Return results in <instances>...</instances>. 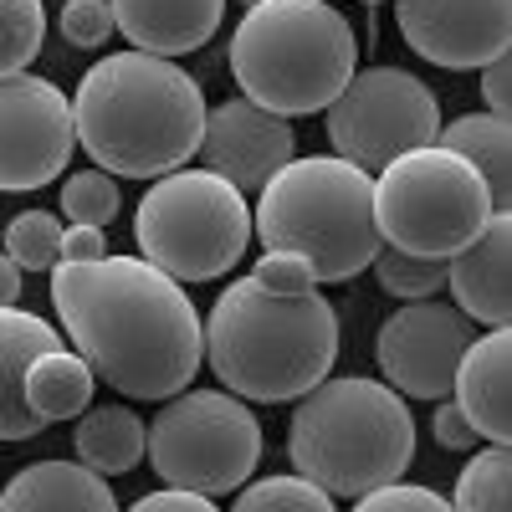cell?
Segmentation results:
<instances>
[{
	"label": "cell",
	"mask_w": 512,
	"mask_h": 512,
	"mask_svg": "<svg viewBox=\"0 0 512 512\" xmlns=\"http://www.w3.org/2000/svg\"><path fill=\"white\" fill-rule=\"evenodd\" d=\"M108 256V241L98 226H67L62 231V262H98Z\"/></svg>",
	"instance_id": "obj_35"
},
{
	"label": "cell",
	"mask_w": 512,
	"mask_h": 512,
	"mask_svg": "<svg viewBox=\"0 0 512 512\" xmlns=\"http://www.w3.org/2000/svg\"><path fill=\"white\" fill-rule=\"evenodd\" d=\"M482 98H487V113L507 118V108H512V62L507 57H492L482 67Z\"/></svg>",
	"instance_id": "obj_34"
},
{
	"label": "cell",
	"mask_w": 512,
	"mask_h": 512,
	"mask_svg": "<svg viewBox=\"0 0 512 512\" xmlns=\"http://www.w3.org/2000/svg\"><path fill=\"white\" fill-rule=\"evenodd\" d=\"M354 512H451V502L431 487H415V482H390V487H374L354 502Z\"/></svg>",
	"instance_id": "obj_30"
},
{
	"label": "cell",
	"mask_w": 512,
	"mask_h": 512,
	"mask_svg": "<svg viewBox=\"0 0 512 512\" xmlns=\"http://www.w3.org/2000/svg\"><path fill=\"white\" fill-rule=\"evenodd\" d=\"M364 6H379V0H364Z\"/></svg>",
	"instance_id": "obj_38"
},
{
	"label": "cell",
	"mask_w": 512,
	"mask_h": 512,
	"mask_svg": "<svg viewBox=\"0 0 512 512\" xmlns=\"http://www.w3.org/2000/svg\"><path fill=\"white\" fill-rule=\"evenodd\" d=\"M472 323L446 303H405L384 318L379 338H374V359L379 374L395 395L410 400H451V379L456 364L472 344Z\"/></svg>",
	"instance_id": "obj_12"
},
{
	"label": "cell",
	"mask_w": 512,
	"mask_h": 512,
	"mask_svg": "<svg viewBox=\"0 0 512 512\" xmlns=\"http://www.w3.org/2000/svg\"><path fill=\"white\" fill-rule=\"evenodd\" d=\"M287 461L328 497H364L415 461V415L384 379H318L292 410Z\"/></svg>",
	"instance_id": "obj_5"
},
{
	"label": "cell",
	"mask_w": 512,
	"mask_h": 512,
	"mask_svg": "<svg viewBox=\"0 0 512 512\" xmlns=\"http://www.w3.org/2000/svg\"><path fill=\"white\" fill-rule=\"evenodd\" d=\"M16 297H21V267L0 251V308H16Z\"/></svg>",
	"instance_id": "obj_36"
},
{
	"label": "cell",
	"mask_w": 512,
	"mask_h": 512,
	"mask_svg": "<svg viewBox=\"0 0 512 512\" xmlns=\"http://www.w3.org/2000/svg\"><path fill=\"white\" fill-rule=\"evenodd\" d=\"M451 512H512V451L487 446L461 466Z\"/></svg>",
	"instance_id": "obj_23"
},
{
	"label": "cell",
	"mask_w": 512,
	"mask_h": 512,
	"mask_svg": "<svg viewBox=\"0 0 512 512\" xmlns=\"http://www.w3.org/2000/svg\"><path fill=\"white\" fill-rule=\"evenodd\" d=\"M205 93L169 57L113 52L82 72L72 93L77 144L103 175L154 180L175 175L200 154L205 139Z\"/></svg>",
	"instance_id": "obj_2"
},
{
	"label": "cell",
	"mask_w": 512,
	"mask_h": 512,
	"mask_svg": "<svg viewBox=\"0 0 512 512\" xmlns=\"http://www.w3.org/2000/svg\"><path fill=\"white\" fill-rule=\"evenodd\" d=\"M134 241L144 262L180 287L216 282L251 246V205L231 180L210 169H175L139 195Z\"/></svg>",
	"instance_id": "obj_7"
},
{
	"label": "cell",
	"mask_w": 512,
	"mask_h": 512,
	"mask_svg": "<svg viewBox=\"0 0 512 512\" xmlns=\"http://www.w3.org/2000/svg\"><path fill=\"white\" fill-rule=\"evenodd\" d=\"M456 410L472 420V431L492 446H507L512 436V333L492 328L487 338H472L451 379Z\"/></svg>",
	"instance_id": "obj_17"
},
{
	"label": "cell",
	"mask_w": 512,
	"mask_h": 512,
	"mask_svg": "<svg viewBox=\"0 0 512 512\" xmlns=\"http://www.w3.org/2000/svg\"><path fill=\"white\" fill-rule=\"evenodd\" d=\"M251 236L272 256H297L313 282H349L379 256L374 175L338 154L287 159L256 190Z\"/></svg>",
	"instance_id": "obj_4"
},
{
	"label": "cell",
	"mask_w": 512,
	"mask_h": 512,
	"mask_svg": "<svg viewBox=\"0 0 512 512\" xmlns=\"http://www.w3.org/2000/svg\"><path fill=\"white\" fill-rule=\"evenodd\" d=\"M431 431H436V446L441 451H477V431L472 420L456 410V400H436V415H431Z\"/></svg>",
	"instance_id": "obj_32"
},
{
	"label": "cell",
	"mask_w": 512,
	"mask_h": 512,
	"mask_svg": "<svg viewBox=\"0 0 512 512\" xmlns=\"http://www.w3.org/2000/svg\"><path fill=\"white\" fill-rule=\"evenodd\" d=\"M328 139L338 159L359 169H384L390 159L436 144L441 134V103L425 82L405 67H364L349 77V88L328 108Z\"/></svg>",
	"instance_id": "obj_10"
},
{
	"label": "cell",
	"mask_w": 512,
	"mask_h": 512,
	"mask_svg": "<svg viewBox=\"0 0 512 512\" xmlns=\"http://www.w3.org/2000/svg\"><path fill=\"white\" fill-rule=\"evenodd\" d=\"M118 205H123V195H118L113 175H103V169H77V175L62 185V216L72 226L108 231L113 216H118Z\"/></svg>",
	"instance_id": "obj_28"
},
{
	"label": "cell",
	"mask_w": 512,
	"mask_h": 512,
	"mask_svg": "<svg viewBox=\"0 0 512 512\" xmlns=\"http://www.w3.org/2000/svg\"><path fill=\"white\" fill-rule=\"evenodd\" d=\"M144 461L164 487L226 497L241 492L262 461V425L246 400L226 390H180L154 425H144Z\"/></svg>",
	"instance_id": "obj_9"
},
{
	"label": "cell",
	"mask_w": 512,
	"mask_h": 512,
	"mask_svg": "<svg viewBox=\"0 0 512 512\" xmlns=\"http://www.w3.org/2000/svg\"><path fill=\"white\" fill-rule=\"evenodd\" d=\"M77 466H88L98 477H128L134 466H144V420L123 405H98L82 410L72 431Z\"/></svg>",
	"instance_id": "obj_20"
},
{
	"label": "cell",
	"mask_w": 512,
	"mask_h": 512,
	"mask_svg": "<svg viewBox=\"0 0 512 512\" xmlns=\"http://www.w3.org/2000/svg\"><path fill=\"white\" fill-rule=\"evenodd\" d=\"M492 210L497 205L487 180L441 144L390 159L374 180L379 241L425 262H451L492 221Z\"/></svg>",
	"instance_id": "obj_8"
},
{
	"label": "cell",
	"mask_w": 512,
	"mask_h": 512,
	"mask_svg": "<svg viewBox=\"0 0 512 512\" xmlns=\"http://www.w3.org/2000/svg\"><path fill=\"white\" fill-rule=\"evenodd\" d=\"M405 47L451 72H482L512 47V0H395Z\"/></svg>",
	"instance_id": "obj_13"
},
{
	"label": "cell",
	"mask_w": 512,
	"mask_h": 512,
	"mask_svg": "<svg viewBox=\"0 0 512 512\" xmlns=\"http://www.w3.org/2000/svg\"><path fill=\"white\" fill-rule=\"evenodd\" d=\"M359 72V41L328 0H256L231 36L236 88L277 118L323 113Z\"/></svg>",
	"instance_id": "obj_6"
},
{
	"label": "cell",
	"mask_w": 512,
	"mask_h": 512,
	"mask_svg": "<svg viewBox=\"0 0 512 512\" xmlns=\"http://www.w3.org/2000/svg\"><path fill=\"white\" fill-rule=\"evenodd\" d=\"M231 512H338V507L318 482L292 472V477H262V482L241 487Z\"/></svg>",
	"instance_id": "obj_26"
},
{
	"label": "cell",
	"mask_w": 512,
	"mask_h": 512,
	"mask_svg": "<svg viewBox=\"0 0 512 512\" xmlns=\"http://www.w3.org/2000/svg\"><path fill=\"white\" fill-rule=\"evenodd\" d=\"M52 308L67 349L128 400L180 395L205 364V323L195 303L144 256L57 262Z\"/></svg>",
	"instance_id": "obj_1"
},
{
	"label": "cell",
	"mask_w": 512,
	"mask_h": 512,
	"mask_svg": "<svg viewBox=\"0 0 512 512\" xmlns=\"http://www.w3.org/2000/svg\"><path fill=\"white\" fill-rule=\"evenodd\" d=\"M241 6H256V0H241Z\"/></svg>",
	"instance_id": "obj_37"
},
{
	"label": "cell",
	"mask_w": 512,
	"mask_h": 512,
	"mask_svg": "<svg viewBox=\"0 0 512 512\" xmlns=\"http://www.w3.org/2000/svg\"><path fill=\"white\" fill-rule=\"evenodd\" d=\"M374 277L390 297H405V303H425V297H436L446 287V262H425V256H405L395 246H379L374 256Z\"/></svg>",
	"instance_id": "obj_27"
},
{
	"label": "cell",
	"mask_w": 512,
	"mask_h": 512,
	"mask_svg": "<svg viewBox=\"0 0 512 512\" xmlns=\"http://www.w3.org/2000/svg\"><path fill=\"white\" fill-rule=\"evenodd\" d=\"M128 512H221V507L200 492H185V487H159V492H144Z\"/></svg>",
	"instance_id": "obj_33"
},
{
	"label": "cell",
	"mask_w": 512,
	"mask_h": 512,
	"mask_svg": "<svg viewBox=\"0 0 512 512\" xmlns=\"http://www.w3.org/2000/svg\"><path fill=\"white\" fill-rule=\"evenodd\" d=\"M62 221L52 210H21V216L6 226V251L21 272H52L62 262Z\"/></svg>",
	"instance_id": "obj_25"
},
{
	"label": "cell",
	"mask_w": 512,
	"mask_h": 512,
	"mask_svg": "<svg viewBox=\"0 0 512 512\" xmlns=\"http://www.w3.org/2000/svg\"><path fill=\"white\" fill-rule=\"evenodd\" d=\"M0 512H118L108 477L77 461H31L0 487Z\"/></svg>",
	"instance_id": "obj_19"
},
{
	"label": "cell",
	"mask_w": 512,
	"mask_h": 512,
	"mask_svg": "<svg viewBox=\"0 0 512 512\" xmlns=\"http://www.w3.org/2000/svg\"><path fill=\"white\" fill-rule=\"evenodd\" d=\"M436 144L472 164L477 175L487 180V190H492V205L507 210V195H512V123L507 118H497V113H461L436 134Z\"/></svg>",
	"instance_id": "obj_21"
},
{
	"label": "cell",
	"mask_w": 512,
	"mask_h": 512,
	"mask_svg": "<svg viewBox=\"0 0 512 512\" xmlns=\"http://www.w3.org/2000/svg\"><path fill=\"white\" fill-rule=\"evenodd\" d=\"M62 36H67V47H82V52L103 47V41L113 36L108 0H67L62 6Z\"/></svg>",
	"instance_id": "obj_29"
},
{
	"label": "cell",
	"mask_w": 512,
	"mask_h": 512,
	"mask_svg": "<svg viewBox=\"0 0 512 512\" xmlns=\"http://www.w3.org/2000/svg\"><path fill=\"white\" fill-rule=\"evenodd\" d=\"M41 41H47V6L41 0H0V77L26 72Z\"/></svg>",
	"instance_id": "obj_24"
},
{
	"label": "cell",
	"mask_w": 512,
	"mask_h": 512,
	"mask_svg": "<svg viewBox=\"0 0 512 512\" xmlns=\"http://www.w3.org/2000/svg\"><path fill=\"white\" fill-rule=\"evenodd\" d=\"M446 287L466 323L507 328L512 318V216L507 210H492V221L446 262Z\"/></svg>",
	"instance_id": "obj_15"
},
{
	"label": "cell",
	"mask_w": 512,
	"mask_h": 512,
	"mask_svg": "<svg viewBox=\"0 0 512 512\" xmlns=\"http://www.w3.org/2000/svg\"><path fill=\"white\" fill-rule=\"evenodd\" d=\"M67 338L62 328H52L47 318L36 313H21V308H0V441H26L36 431H47L26 395H21V379H26V364L47 349H62Z\"/></svg>",
	"instance_id": "obj_18"
},
{
	"label": "cell",
	"mask_w": 512,
	"mask_h": 512,
	"mask_svg": "<svg viewBox=\"0 0 512 512\" xmlns=\"http://www.w3.org/2000/svg\"><path fill=\"white\" fill-rule=\"evenodd\" d=\"M200 159L210 175L231 180L246 195V190H262L287 159H297V134L287 118L256 108L251 98H231L205 113Z\"/></svg>",
	"instance_id": "obj_14"
},
{
	"label": "cell",
	"mask_w": 512,
	"mask_h": 512,
	"mask_svg": "<svg viewBox=\"0 0 512 512\" xmlns=\"http://www.w3.org/2000/svg\"><path fill=\"white\" fill-rule=\"evenodd\" d=\"M205 359L226 395L251 405L303 400L338 359V313L313 292H272L236 277L205 318Z\"/></svg>",
	"instance_id": "obj_3"
},
{
	"label": "cell",
	"mask_w": 512,
	"mask_h": 512,
	"mask_svg": "<svg viewBox=\"0 0 512 512\" xmlns=\"http://www.w3.org/2000/svg\"><path fill=\"white\" fill-rule=\"evenodd\" d=\"M93 369L82 364V354H72L67 344L62 349H47L26 364V379H21V395L31 405V415L41 425L52 420H72L93 405Z\"/></svg>",
	"instance_id": "obj_22"
},
{
	"label": "cell",
	"mask_w": 512,
	"mask_h": 512,
	"mask_svg": "<svg viewBox=\"0 0 512 512\" xmlns=\"http://www.w3.org/2000/svg\"><path fill=\"white\" fill-rule=\"evenodd\" d=\"M262 287H272V292H313L318 282H313V272L297 262V256H262V262H256V272H251Z\"/></svg>",
	"instance_id": "obj_31"
},
{
	"label": "cell",
	"mask_w": 512,
	"mask_h": 512,
	"mask_svg": "<svg viewBox=\"0 0 512 512\" xmlns=\"http://www.w3.org/2000/svg\"><path fill=\"white\" fill-rule=\"evenodd\" d=\"M72 144V98L52 77H0V190L16 195L52 185L72 159Z\"/></svg>",
	"instance_id": "obj_11"
},
{
	"label": "cell",
	"mask_w": 512,
	"mask_h": 512,
	"mask_svg": "<svg viewBox=\"0 0 512 512\" xmlns=\"http://www.w3.org/2000/svg\"><path fill=\"white\" fill-rule=\"evenodd\" d=\"M108 11H113V31L134 52L175 62L185 52H200L216 36L226 0H108Z\"/></svg>",
	"instance_id": "obj_16"
}]
</instances>
